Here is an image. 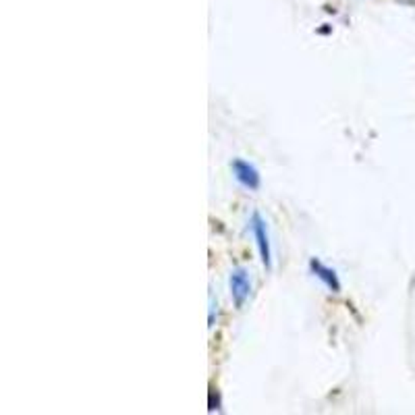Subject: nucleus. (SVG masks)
I'll list each match as a JSON object with an SVG mask.
<instances>
[{"label": "nucleus", "instance_id": "2", "mask_svg": "<svg viewBox=\"0 0 415 415\" xmlns=\"http://www.w3.org/2000/svg\"><path fill=\"white\" fill-rule=\"evenodd\" d=\"M228 287H230V297H232L235 305L243 307V303H245V299L249 297V291H251V280H249L247 270L245 268H235L230 272Z\"/></svg>", "mask_w": 415, "mask_h": 415}, {"label": "nucleus", "instance_id": "4", "mask_svg": "<svg viewBox=\"0 0 415 415\" xmlns=\"http://www.w3.org/2000/svg\"><path fill=\"white\" fill-rule=\"evenodd\" d=\"M310 270H312V274H314L316 278H320L332 293H341V280H339V276H337V272H334L332 268H328V266H324L320 260L312 257V260H310Z\"/></svg>", "mask_w": 415, "mask_h": 415}, {"label": "nucleus", "instance_id": "1", "mask_svg": "<svg viewBox=\"0 0 415 415\" xmlns=\"http://www.w3.org/2000/svg\"><path fill=\"white\" fill-rule=\"evenodd\" d=\"M251 230L255 237V245L262 257V264L270 270L272 268V251H270V239H268V228H266V220L260 214L251 216Z\"/></svg>", "mask_w": 415, "mask_h": 415}, {"label": "nucleus", "instance_id": "3", "mask_svg": "<svg viewBox=\"0 0 415 415\" xmlns=\"http://www.w3.org/2000/svg\"><path fill=\"white\" fill-rule=\"evenodd\" d=\"M232 175L245 189H251V192L260 189L262 179H260V173H257V169L253 164L237 158V160H232Z\"/></svg>", "mask_w": 415, "mask_h": 415}]
</instances>
